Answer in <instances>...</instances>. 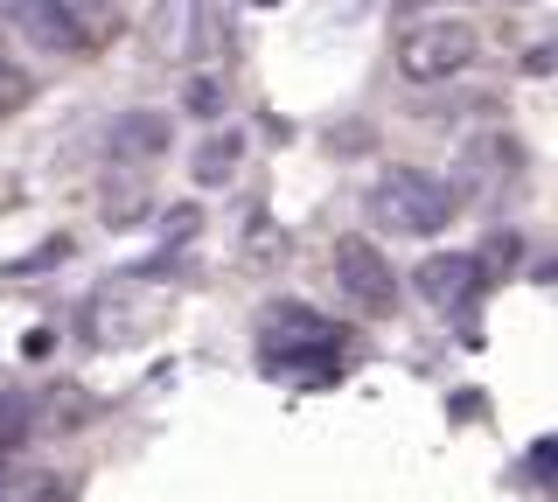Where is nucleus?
Wrapping results in <instances>:
<instances>
[{
    "label": "nucleus",
    "instance_id": "obj_6",
    "mask_svg": "<svg viewBox=\"0 0 558 502\" xmlns=\"http://www.w3.org/2000/svg\"><path fill=\"white\" fill-rule=\"evenodd\" d=\"M8 14H14V28H22L28 42L57 49V57H70V49H84V42H92V28H84L77 14L63 8V0H8Z\"/></svg>",
    "mask_w": 558,
    "mask_h": 502
},
{
    "label": "nucleus",
    "instance_id": "obj_12",
    "mask_svg": "<svg viewBox=\"0 0 558 502\" xmlns=\"http://www.w3.org/2000/svg\"><path fill=\"white\" fill-rule=\"evenodd\" d=\"M189 112H196V119H217L223 112V84L217 77H189Z\"/></svg>",
    "mask_w": 558,
    "mask_h": 502
},
{
    "label": "nucleus",
    "instance_id": "obj_3",
    "mask_svg": "<svg viewBox=\"0 0 558 502\" xmlns=\"http://www.w3.org/2000/svg\"><path fill=\"white\" fill-rule=\"evenodd\" d=\"M266 363L272 370H314V377H336L342 370V335H336V321H322V315H307L301 301H279L272 315H266Z\"/></svg>",
    "mask_w": 558,
    "mask_h": 502
},
{
    "label": "nucleus",
    "instance_id": "obj_2",
    "mask_svg": "<svg viewBox=\"0 0 558 502\" xmlns=\"http://www.w3.org/2000/svg\"><path fill=\"white\" fill-rule=\"evenodd\" d=\"M475 57H482V36H475V22H461V14H433V22H412L405 36H398V71L412 84H447Z\"/></svg>",
    "mask_w": 558,
    "mask_h": 502
},
{
    "label": "nucleus",
    "instance_id": "obj_7",
    "mask_svg": "<svg viewBox=\"0 0 558 502\" xmlns=\"http://www.w3.org/2000/svg\"><path fill=\"white\" fill-rule=\"evenodd\" d=\"M154 49H161V57H196L203 49V0H154Z\"/></svg>",
    "mask_w": 558,
    "mask_h": 502
},
{
    "label": "nucleus",
    "instance_id": "obj_10",
    "mask_svg": "<svg viewBox=\"0 0 558 502\" xmlns=\"http://www.w3.org/2000/svg\"><path fill=\"white\" fill-rule=\"evenodd\" d=\"M517 252H523V237H517V231H488V237H482V252H475L482 280H502V272H517Z\"/></svg>",
    "mask_w": 558,
    "mask_h": 502
},
{
    "label": "nucleus",
    "instance_id": "obj_13",
    "mask_svg": "<svg viewBox=\"0 0 558 502\" xmlns=\"http://www.w3.org/2000/svg\"><path fill=\"white\" fill-rule=\"evenodd\" d=\"M551 461H558V440H537V446H531V461H523V467H531V481H537V489L551 481Z\"/></svg>",
    "mask_w": 558,
    "mask_h": 502
},
{
    "label": "nucleus",
    "instance_id": "obj_9",
    "mask_svg": "<svg viewBox=\"0 0 558 502\" xmlns=\"http://www.w3.org/2000/svg\"><path fill=\"white\" fill-rule=\"evenodd\" d=\"M238 161H244V133H238V126H223V133H209V140L189 154V175H196L203 188H217V182H231V175H238Z\"/></svg>",
    "mask_w": 558,
    "mask_h": 502
},
{
    "label": "nucleus",
    "instance_id": "obj_11",
    "mask_svg": "<svg viewBox=\"0 0 558 502\" xmlns=\"http://www.w3.org/2000/svg\"><path fill=\"white\" fill-rule=\"evenodd\" d=\"M28 98H35V77H28L22 63L8 57V49H0V119H8V112H22Z\"/></svg>",
    "mask_w": 558,
    "mask_h": 502
},
{
    "label": "nucleus",
    "instance_id": "obj_5",
    "mask_svg": "<svg viewBox=\"0 0 558 502\" xmlns=\"http://www.w3.org/2000/svg\"><path fill=\"white\" fill-rule=\"evenodd\" d=\"M412 286L426 293V307H440V315H468V307L482 301V266H475V252H433L426 266L412 272Z\"/></svg>",
    "mask_w": 558,
    "mask_h": 502
},
{
    "label": "nucleus",
    "instance_id": "obj_8",
    "mask_svg": "<svg viewBox=\"0 0 558 502\" xmlns=\"http://www.w3.org/2000/svg\"><path fill=\"white\" fill-rule=\"evenodd\" d=\"M105 140H112L119 161H154V154H168V112H119L112 126H105Z\"/></svg>",
    "mask_w": 558,
    "mask_h": 502
},
{
    "label": "nucleus",
    "instance_id": "obj_4",
    "mask_svg": "<svg viewBox=\"0 0 558 502\" xmlns=\"http://www.w3.org/2000/svg\"><path fill=\"white\" fill-rule=\"evenodd\" d=\"M328 266H336V286L356 315H391L398 307V272L371 237H336V258H328Z\"/></svg>",
    "mask_w": 558,
    "mask_h": 502
},
{
    "label": "nucleus",
    "instance_id": "obj_15",
    "mask_svg": "<svg viewBox=\"0 0 558 502\" xmlns=\"http://www.w3.org/2000/svg\"><path fill=\"white\" fill-rule=\"evenodd\" d=\"M252 8H279V0H252Z\"/></svg>",
    "mask_w": 558,
    "mask_h": 502
},
{
    "label": "nucleus",
    "instance_id": "obj_1",
    "mask_svg": "<svg viewBox=\"0 0 558 502\" xmlns=\"http://www.w3.org/2000/svg\"><path fill=\"white\" fill-rule=\"evenodd\" d=\"M363 203H371V217L384 223V231L433 237V231L453 223V210H461V188H453L447 175H426V168H384Z\"/></svg>",
    "mask_w": 558,
    "mask_h": 502
},
{
    "label": "nucleus",
    "instance_id": "obj_14",
    "mask_svg": "<svg viewBox=\"0 0 558 502\" xmlns=\"http://www.w3.org/2000/svg\"><path fill=\"white\" fill-rule=\"evenodd\" d=\"M63 8H70V14H77V22H84V28H92V22H98V14H105V0H63Z\"/></svg>",
    "mask_w": 558,
    "mask_h": 502
}]
</instances>
